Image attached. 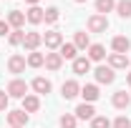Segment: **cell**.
Listing matches in <instances>:
<instances>
[{"label":"cell","instance_id":"cell-13","mask_svg":"<svg viewBox=\"0 0 131 128\" xmlns=\"http://www.w3.org/2000/svg\"><path fill=\"white\" fill-rule=\"evenodd\" d=\"M73 116H76L78 121H91V118L96 116V108H93V103H81V106H76Z\"/></svg>","mask_w":131,"mask_h":128},{"label":"cell","instance_id":"cell-26","mask_svg":"<svg viewBox=\"0 0 131 128\" xmlns=\"http://www.w3.org/2000/svg\"><path fill=\"white\" fill-rule=\"evenodd\" d=\"M58 126L61 128H76L78 126V118H76L73 113H63V116L58 118Z\"/></svg>","mask_w":131,"mask_h":128},{"label":"cell","instance_id":"cell-14","mask_svg":"<svg viewBox=\"0 0 131 128\" xmlns=\"http://www.w3.org/2000/svg\"><path fill=\"white\" fill-rule=\"evenodd\" d=\"M25 65H28V63H25V55H18V53H15V55L8 58V70L15 73V75H18V73H25Z\"/></svg>","mask_w":131,"mask_h":128},{"label":"cell","instance_id":"cell-8","mask_svg":"<svg viewBox=\"0 0 131 128\" xmlns=\"http://www.w3.org/2000/svg\"><path fill=\"white\" fill-rule=\"evenodd\" d=\"M86 53H88L86 58H88L91 63H101V60H106V48H103L101 43H91Z\"/></svg>","mask_w":131,"mask_h":128},{"label":"cell","instance_id":"cell-19","mask_svg":"<svg viewBox=\"0 0 131 128\" xmlns=\"http://www.w3.org/2000/svg\"><path fill=\"white\" fill-rule=\"evenodd\" d=\"M23 111L28 113H35V111H40V98L35 96V93H28V96L23 98Z\"/></svg>","mask_w":131,"mask_h":128},{"label":"cell","instance_id":"cell-36","mask_svg":"<svg viewBox=\"0 0 131 128\" xmlns=\"http://www.w3.org/2000/svg\"><path fill=\"white\" fill-rule=\"evenodd\" d=\"M10 128H23V126H10Z\"/></svg>","mask_w":131,"mask_h":128},{"label":"cell","instance_id":"cell-7","mask_svg":"<svg viewBox=\"0 0 131 128\" xmlns=\"http://www.w3.org/2000/svg\"><path fill=\"white\" fill-rule=\"evenodd\" d=\"M81 96H83V103H96L101 98V91L96 83H86V85H81Z\"/></svg>","mask_w":131,"mask_h":128},{"label":"cell","instance_id":"cell-11","mask_svg":"<svg viewBox=\"0 0 131 128\" xmlns=\"http://www.w3.org/2000/svg\"><path fill=\"white\" fill-rule=\"evenodd\" d=\"M46 68H48V70H53V73H58V70L63 68V58H61V53H58V50L46 53Z\"/></svg>","mask_w":131,"mask_h":128},{"label":"cell","instance_id":"cell-28","mask_svg":"<svg viewBox=\"0 0 131 128\" xmlns=\"http://www.w3.org/2000/svg\"><path fill=\"white\" fill-rule=\"evenodd\" d=\"M91 128H111V121H108V118H106V116H93V118H91Z\"/></svg>","mask_w":131,"mask_h":128},{"label":"cell","instance_id":"cell-4","mask_svg":"<svg viewBox=\"0 0 131 128\" xmlns=\"http://www.w3.org/2000/svg\"><path fill=\"white\" fill-rule=\"evenodd\" d=\"M61 96L66 98V100H73V98L76 96H81V83H78V80H66L63 85H61Z\"/></svg>","mask_w":131,"mask_h":128},{"label":"cell","instance_id":"cell-5","mask_svg":"<svg viewBox=\"0 0 131 128\" xmlns=\"http://www.w3.org/2000/svg\"><path fill=\"white\" fill-rule=\"evenodd\" d=\"M30 88L35 91V96H48L50 91H53V83L48 78H43V75H38V78L30 80Z\"/></svg>","mask_w":131,"mask_h":128},{"label":"cell","instance_id":"cell-10","mask_svg":"<svg viewBox=\"0 0 131 128\" xmlns=\"http://www.w3.org/2000/svg\"><path fill=\"white\" fill-rule=\"evenodd\" d=\"M43 43H46V48H48V50H58L61 45H63V35H61L58 30H50V33L43 35Z\"/></svg>","mask_w":131,"mask_h":128},{"label":"cell","instance_id":"cell-1","mask_svg":"<svg viewBox=\"0 0 131 128\" xmlns=\"http://www.w3.org/2000/svg\"><path fill=\"white\" fill-rule=\"evenodd\" d=\"M93 78H96V85H111L116 80V70L111 65H98L93 70Z\"/></svg>","mask_w":131,"mask_h":128},{"label":"cell","instance_id":"cell-34","mask_svg":"<svg viewBox=\"0 0 131 128\" xmlns=\"http://www.w3.org/2000/svg\"><path fill=\"white\" fill-rule=\"evenodd\" d=\"M25 3H28V5H30V8H33V5H38L40 0H25Z\"/></svg>","mask_w":131,"mask_h":128},{"label":"cell","instance_id":"cell-12","mask_svg":"<svg viewBox=\"0 0 131 128\" xmlns=\"http://www.w3.org/2000/svg\"><path fill=\"white\" fill-rule=\"evenodd\" d=\"M5 20H8V25H10L13 30H23V25H25V13H23V10H10Z\"/></svg>","mask_w":131,"mask_h":128},{"label":"cell","instance_id":"cell-31","mask_svg":"<svg viewBox=\"0 0 131 128\" xmlns=\"http://www.w3.org/2000/svg\"><path fill=\"white\" fill-rule=\"evenodd\" d=\"M10 25H8V20H0V38H5V35H10Z\"/></svg>","mask_w":131,"mask_h":128},{"label":"cell","instance_id":"cell-32","mask_svg":"<svg viewBox=\"0 0 131 128\" xmlns=\"http://www.w3.org/2000/svg\"><path fill=\"white\" fill-rule=\"evenodd\" d=\"M8 103H10V96H8L5 91H0V111H5V108H8Z\"/></svg>","mask_w":131,"mask_h":128},{"label":"cell","instance_id":"cell-33","mask_svg":"<svg viewBox=\"0 0 131 128\" xmlns=\"http://www.w3.org/2000/svg\"><path fill=\"white\" fill-rule=\"evenodd\" d=\"M126 85H129V88H131V70H129V73H126Z\"/></svg>","mask_w":131,"mask_h":128},{"label":"cell","instance_id":"cell-20","mask_svg":"<svg viewBox=\"0 0 131 128\" xmlns=\"http://www.w3.org/2000/svg\"><path fill=\"white\" fill-rule=\"evenodd\" d=\"M73 73H76V75H86V73H91V60H88L86 55H78V58L73 60Z\"/></svg>","mask_w":131,"mask_h":128},{"label":"cell","instance_id":"cell-17","mask_svg":"<svg viewBox=\"0 0 131 128\" xmlns=\"http://www.w3.org/2000/svg\"><path fill=\"white\" fill-rule=\"evenodd\" d=\"M43 15H46V10L38 8V5H33V8L25 10V20H28L30 25H40V23H43Z\"/></svg>","mask_w":131,"mask_h":128},{"label":"cell","instance_id":"cell-27","mask_svg":"<svg viewBox=\"0 0 131 128\" xmlns=\"http://www.w3.org/2000/svg\"><path fill=\"white\" fill-rule=\"evenodd\" d=\"M58 18H61V10H58V8H46V15H43V23L53 25V23H56Z\"/></svg>","mask_w":131,"mask_h":128},{"label":"cell","instance_id":"cell-3","mask_svg":"<svg viewBox=\"0 0 131 128\" xmlns=\"http://www.w3.org/2000/svg\"><path fill=\"white\" fill-rule=\"evenodd\" d=\"M86 28H88V33H106L108 30V18L96 13V15H91L86 20Z\"/></svg>","mask_w":131,"mask_h":128},{"label":"cell","instance_id":"cell-21","mask_svg":"<svg viewBox=\"0 0 131 128\" xmlns=\"http://www.w3.org/2000/svg\"><path fill=\"white\" fill-rule=\"evenodd\" d=\"M58 53H61V58H63V60H71V63L78 58V48H76L73 43H63V45L58 48Z\"/></svg>","mask_w":131,"mask_h":128},{"label":"cell","instance_id":"cell-24","mask_svg":"<svg viewBox=\"0 0 131 128\" xmlns=\"http://www.w3.org/2000/svg\"><path fill=\"white\" fill-rule=\"evenodd\" d=\"M114 10H116V0H96L98 15H106V13H114Z\"/></svg>","mask_w":131,"mask_h":128},{"label":"cell","instance_id":"cell-15","mask_svg":"<svg viewBox=\"0 0 131 128\" xmlns=\"http://www.w3.org/2000/svg\"><path fill=\"white\" fill-rule=\"evenodd\" d=\"M111 106L118 108V111H124V108H129V106H131V96L126 93V91H116L114 96H111Z\"/></svg>","mask_w":131,"mask_h":128},{"label":"cell","instance_id":"cell-30","mask_svg":"<svg viewBox=\"0 0 131 128\" xmlns=\"http://www.w3.org/2000/svg\"><path fill=\"white\" fill-rule=\"evenodd\" d=\"M111 128H131V118L129 116H118L116 121H111Z\"/></svg>","mask_w":131,"mask_h":128},{"label":"cell","instance_id":"cell-23","mask_svg":"<svg viewBox=\"0 0 131 128\" xmlns=\"http://www.w3.org/2000/svg\"><path fill=\"white\" fill-rule=\"evenodd\" d=\"M73 45H76L78 50H88V45H91V38H88V33L78 30L76 35H73Z\"/></svg>","mask_w":131,"mask_h":128},{"label":"cell","instance_id":"cell-35","mask_svg":"<svg viewBox=\"0 0 131 128\" xmlns=\"http://www.w3.org/2000/svg\"><path fill=\"white\" fill-rule=\"evenodd\" d=\"M73 3H86V0H73Z\"/></svg>","mask_w":131,"mask_h":128},{"label":"cell","instance_id":"cell-16","mask_svg":"<svg viewBox=\"0 0 131 128\" xmlns=\"http://www.w3.org/2000/svg\"><path fill=\"white\" fill-rule=\"evenodd\" d=\"M108 65H111L114 70H126V68H129V55H124V53H111V55H108Z\"/></svg>","mask_w":131,"mask_h":128},{"label":"cell","instance_id":"cell-2","mask_svg":"<svg viewBox=\"0 0 131 128\" xmlns=\"http://www.w3.org/2000/svg\"><path fill=\"white\" fill-rule=\"evenodd\" d=\"M5 93H8L10 98H20V100H23V98L28 96V83H25L23 78H13L10 83H8Z\"/></svg>","mask_w":131,"mask_h":128},{"label":"cell","instance_id":"cell-25","mask_svg":"<svg viewBox=\"0 0 131 128\" xmlns=\"http://www.w3.org/2000/svg\"><path fill=\"white\" fill-rule=\"evenodd\" d=\"M116 13H118V18L129 20L131 18V0H116Z\"/></svg>","mask_w":131,"mask_h":128},{"label":"cell","instance_id":"cell-6","mask_svg":"<svg viewBox=\"0 0 131 128\" xmlns=\"http://www.w3.org/2000/svg\"><path fill=\"white\" fill-rule=\"evenodd\" d=\"M40 43H43V35H40V33H35V30L25 33V38H23V48L28 50V53L38 50V48H40Z\"/></svg>","mask_w":131,"mask_h":128},{"label":"cell","instance_id":"cell-18","mask_svg":"<svg viewBox=\"0 0 131 128\" xmlns=\"http://www.w3.org/2000/svg\"><path fill=\"white\" fill-rule=\"evenodd\" d=\"M129 48H131V40L126 35H116L114 40H111V50H114V53H124V55H126Z\"/></svg>","mask_w":131,"mask_h":128},{"label":"cell","instance_id":"cell-9","mask_svg":"<svg viewBox=\"0 0 131 128\" xmlns=\"http://www.w3.org/2000/svg\"><path fill=\"white\" fill-rule=\"evenodd\" d=\"M5 118H8V126H25L30 116L23 111V108H18V111H8V116H5Z\"/></svg>","mask_w":131,"mask_h":128},{"label":"cell","instance_id":"cell-22","mask_svg":"<svg viewBox=\"0 0 131 128\" xmlns=\"http://www.w3.org/2000/svg\"><path fill=\"white\" fill-rule=\"evenodd\" d=\"M25 63H28V68H43V65H46V55L38 53V50H33V53H28Z\"/></svg>","mask_w":131,"mask_h":128},{"label":"cell","instance_id":"cell-29","mask_svg":"<svg viewBox=\"0 0 131 128\" xmlns=\"http://www.w3.org/2000/svg\"><path fill=\"white\" fill-rule=\"evenodd\" d=\"M23 38H25V33H23V30H10L8 43H10V45H23Z\"/></svg>","mask_w":131,"mask_h":128}]
</instances>
